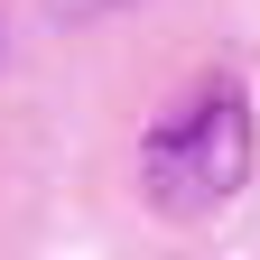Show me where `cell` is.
I'll use <instances>...</instances> for the list:
<instances>
[{"mask_svg":"<svg viewBox=\"0 0 260 260\" xmlns=\"http://www.w3.org/2000/svg\"><path fill=\"white\" fill-rule=\"evenodd\" d=\"M251 93L242 84H195L186 103H168L140 130V195L158 214H214L233 205L242 177H251Z\"/></svg>","mask_w":260,"mask_h":260,"instance_id":"6da1fadb","label":"cell"}]
</instances>
